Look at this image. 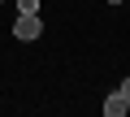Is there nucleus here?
Segmentation results:
<instances>
[{
	"instance_id": "obj_1",
	"label": "nucleus",
	"mask_w": 130,
	"mask_h": 117,
	"mask_svg": "<svg viewBox=\"0 0 130 117\" xmlns=\"http://www.w3.org/2000/svg\"><path fill=\"white\" fill-rule=\"evenodd\" d=\"M13 35H18L22 43L39 39V35H43V22H39V13H18V22H13Z\"/></svg>"
},
{
	"instance_id": "obj_4",
	"label": "nucleus",
	"mask_w": 130,
	"mask_h": 117,
	"mask_svg": "<svg viewBox=\"0 0 130 117\" xmlns=\"http://www.w3.org/2000/svg\"><path fill=\"white\" fill-rule=\"evenodd\" d=\"M117 91H121V95L130 100V78H121V87H117Z\"/></svg>"
},
{
	"instance_id": "obj_2",
	"label": "nucleus",
	"mask_w": 130,
	"mask_h": 117,
	"mask_svg": "<svg viewBox=\"0 0 130 117\" xmlns=\"http://www.w3.org/2000/svg\"><path fill=\"white\" fill-rule=\"evenodd\" d=\"M104 117H130V100H126L121 91L104 95Z\"/></svg>"
},
{
	"instance_id": "obj_5",
	"label": "nucleus",
	"mask_w": 130,
	"mask_h": 117,
	"mask_svg": "<svg viewBox=\"0 0 130 117\" xmlns=\"http://www.w3.org/2000/svg\"><path fill=\"white\" fill-rule=\"evenodd\" d=\"M104 5H121V0H104Z\"/></svg>"
},
{
	"instance_id": "obj_3",
	"label": "nucleus",
	"mask_w": 130,
	"mask_h": 117,
	"mask_svg": "<svg viewBox=\"0 0 130 117\" xmlns=\"http://www.w3.org/2000/svg\"><path fill=\"white\" fill-rule=\"evenodd\" d=\"M18 13H39V0H18Z\"/></svg>"
}]
</instances>
